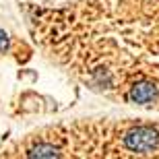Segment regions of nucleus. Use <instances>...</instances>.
<instances>
[{
    "mask_svg": "<svg viewBox=\"0 0 159 159\" xmlns=\"http://www.w3.org/2000/svg\"><path fill=\"white\" fill-rule=\"evenodd\" d=\"M124 143L134 153H149L159 145V134H157V130L149 128V126H139V128L130 130L126 134Z\"/></svg>",
    "mask_w": 159,
    "mask_h": 159,
    "instance_id": "f257e3e1",
    "label": "nucleus"
},
{
    "mask_svg": "<svg viewBox=\"0 0 159 159\" xmlns=\"http://www.w3.org/2000/svg\"><path fill=\"white\" fill-rule=\"evenodd\" d=\"M128 97L134 103H149V101H153L157 97V87H155L153 83H147V81L136 83L134 87L130 89Z\"/></svg>",
    "mask_w": 159,
    "mask_h": 159,
    "instance_id": "f03ea898",
    "label": "nucleus"
},
{
    "mask_svg": "<svg viewBox=\"0 0 159 159\" xmlns=\"http://www.w3.org/2000/svg\"><path fill=\"white\" fill-rule=\"evenodd\" d=\"M29 159H60L58 149L48 143H39L29 151Z\"/></svg>",
    "mask_w": 159,
    "mask_h": 159,
    "instance_id": "7ed1b4c3",
    "label": "nucleus"
},
{
    "mask_svg": "<svg viewBox=\"0 0 159 159\" xmlns=\"http://www.w3.org/2000/svg\"><path fill=\"white\" fill-rule=\"evenodd\" d=\"M6 48V33L4 31H0V52Z\"/></svg>",
    "mask_w": 159,
    "mask_h": 159,
    "instance_id": "20e7f679",
    "label": "nucleus"
}]
</instances>
